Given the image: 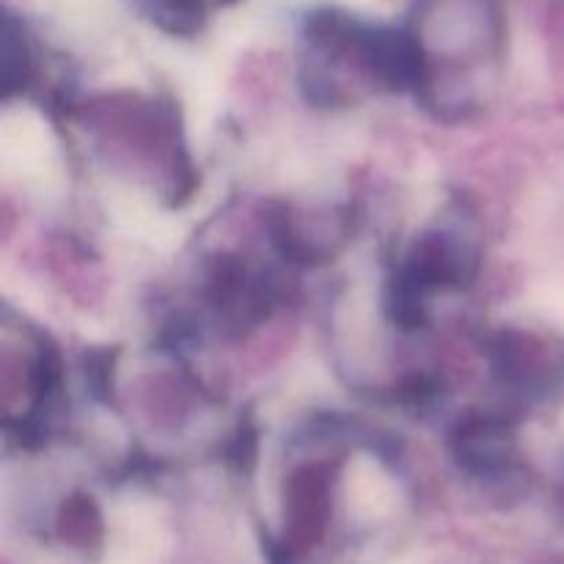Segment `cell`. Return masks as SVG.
<instances>
[{"label":"cell","mask_w":564,"mask_h":564,"mask_svg":"<svg viewBox=\"0 0 564 564\" xmlns=\"http://www.w3.org/2000/svg\"><path fill=\"white\" fill-rule=\"evenodd\" d=\"M494 375L521 394H549L564 378V356H554L551 347L534 334L499 330L485 341Z\"/></svg>","instance_id":"6da1fadb"},{"label":"cell","mask_w":564,"mask_h":564,"mask_svg":"<svg viewBox=\"0 0 564 564\" xmlns=\"http://www.w3.org/2000/svg\"><path fill=\"white\" fill-rule=\"evenodd\" d=\"M455 460L474 477H499L510 471L516 452V422L501 413H468L449 435Z\"/></svg>","instance_id":"7a4b0ae2"},{"label":"cell","mask_w":564,"mask_h":564,"mask_svg":"<svg viewBox=\"0 0 564 564\" xmlns=\"http://www.w3.org/2000/svg\"><path fill=\"white\" fill-rule=\"evenodd\" d=\"M330 501V474L328 468L314 466L297 468L286 482V510H290V529L295 540L319 538L328 518Z\"/></svg>","instance_id":"3957f363"},{"label":"cell","mask_w":564,"mask_h":564,"mask_svg":"<svg viewBox=\"0 0 564 564\" xmlns=\"http://www.w3.org/2000/svg\"><path fill=\"white\" fill-rule=\"evenodd\" d=\"M3 94L6 97H14V94L25 91L31 86V77L36 64H33V53H31V44H28L25 31L22 25H17V20L11 14H6L3 20Z\"/></svg>","instance_id":"277c9868"},{"label":"cell","mask_w":564,"mask_h":564,"mask_svg":"<svg viewBox=\"0 0 564 564\" xmlns=\"http://www.w3.org/2000/svg\"><path fill=\"white\" fill-rule=\"evenodd\" d=\"M143 11L171 36H196L207 17L204 0H143Z\"/></svg>","instance_id":"5b68a950"},{"label":"cell","mask_w":564,"mask_h":564,"mask_svg":"<svg viewBox=\"0 0 564 564\" xmlns=\"http://www.w3.org/2000/svg\"><path fill=\"white\" fill-rule=\"evenodd\" d=\"M61 534H64L69 543L77 545H88L99 538L102 532V521H99V510L94 505V499L88 496H72L64 507H61V518H58Z\"/></svg>","instance_id":"8992f818"},{"label":"cell","mask_w":564,"mask_h":564,"mask_svg":"<svg viewBox=\"0 0 564 564\" xmlns=\"http://www.w3.org/2000/svg\"><path fill=\"white\" fill-rule=\"evenodd\" d=\"M113 367H116L113 352H108V350L88 352L86 378H88V383H91L94 394H97L99 400H105V397H108L110 383H113Z\"/></svg>","instance_id":"52a82bcc"}]
</instances>
